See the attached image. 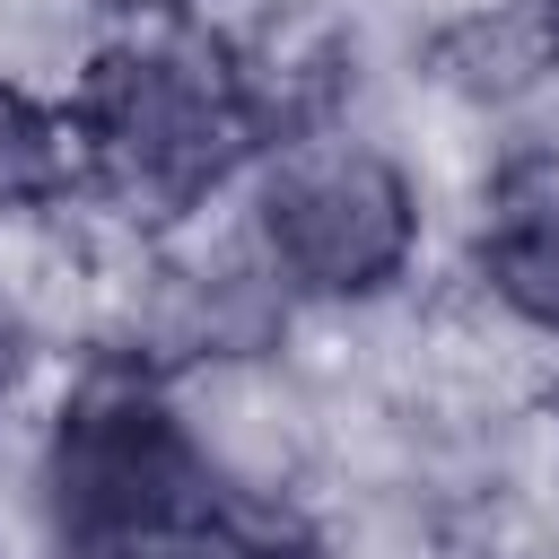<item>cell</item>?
<instances>
[{"instance_id":"1","label":"cell","mask_w":559,"mask_h":559,"mask_svg":"<svg viewBox=\"0 0 559 559\" xmlns=\"http://www.w3.org/2000/svg\"><path fill=\"white\" fill-rule=\"evenodd\" d=\"M79 192L122 210L140 236H175L236 201L271 148L245 52L192 9H122L61 87Z\"/></svg>"},{"instance_id":"2","label":"cell","mask_w":559,"mask_h":559,"mask_svg":"<svg viewBox=\"0 0 559 559\" xmlns=\"http://www.w3.org/2000/svg\"><path fill=\"white\" fill-rule=\"evenodd\" d=\"M236 489L210 463L175 376L131 349H96L70 376V393L52 402L35 463H26V507H35V533L52 559L131 542V533H166V524H201Z\"/></svg>"},{"instance_id":"3","label":"cell","mask_w":559,"mask_h":559,"mask_svg":"<svg viewBox=\"0 0 559 559\" xmlns=\"http://www.w3.org/2000/svg\"><path fill=\"white\" fill-rule=\"evenodd\" d=\"M236 201V227L288 306H384L428 236V192L411 157L358 122L280 131Z\"/></svg>"},{"instance_id":"4","label":"cell","mask_w":559,"mask_h":559,"mask_svg":"<svg viewBox=\"0 0 559 559\" xmlns=\"http://www.w3.org/2000/svg\"><path fill=\"white\" fill-rule=\"evenodd\" d=\"M480 306L524 332L559 341V140L498 148L480 192H472V236H463Z\"/></svg>"},{"instance_id":"5","label":"cell","mask_w":559,"mask_h":559,"mask_svg":"<svg viewBox=\"0 0 559 559\" xmlns=\"http://www.w3.org/2000/svg\"><path fill=\"white\" fill-rule=\"evenodd\" d=\"M70 192H79V157H70L61 96L0 70V227H26L44 210H61Z\"/></svg>"},{"instance_id":"6","label":"cell","mask_w":559,"mask_h":559,"mask_svg":"<svg viewBox=\"0 0 559 559\" xmlns=\"http://www.w3.org/2000/svg\"><path fill=\"white\" fill-rule=\"evenodd\" d=\"M26 358H35V323H26L17 288H0V411L17 402V376H26Z\"/></svg>"},{"instance_id":"7","label":"cell","mask_w":559,"mask_h":559,"mask_svg":"<svg viewBox=\"0 0 559 559\" xmlns=\"http://www.w3.org/2000/svg\"><path fill=\"white\" fill-rule=\"evenodd\" d=\"M542 419H550V437H559V376L542 384Z\"/></svg>"},{"instance_id":"8","label":"cell","mask_w":559,"mask_h":559,"mask_svg":"<svg viewBox=\"0 0 559 559\" xmlns=\"http://www.w3.org/2000/svg\"><path fill=\"white\" fill-rule=\"evenodd\" d=\"M472 559H533V550H472Z\"/></svg>"}]
</instances>
